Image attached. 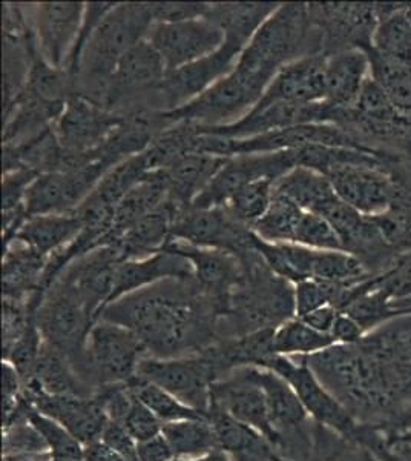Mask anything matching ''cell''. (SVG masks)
I'll list each match as a JSON object with an SVG mask.
<instances>
[{"label":"cell","instance_id":"cell-18","mask_svg":"<svg viewBox=\"0 0 411 461\" xmlns=\"http://www.w3.org/2000/svg\"><path fill=\"white\" fill-rule=\"evenodd\" d=\"M82 2H48L32 6V28L37 45L49 65L68 68L69 59L84 25Z\"/></svg>","mask_w":411,"mask_h":461},{"label":"cell","instance_id":"cell-40","mask_svg":"<svg viewBox=\"0 0 411 461\" xmlns=\"http://www.w3.org/2000/svg\"><path fill=\"white\" fill-rule=\"evenodd\" d=\"M128 384L137 399L140 400L141 403L145 404L151 412H154L163 425L172 423V421H180V420L208 419L206 415L198 412L195 409L189 408L188 404L183 403L165 389L156 386L154 383L147 382L145 378L138 377V375L130 380Z\"/></svg>","mask_w":411,"mask_h":461},{"label":"cell","instance_id":"cell-21","mask_svg":"<svg viewBox=\"0 0 411 461\" xmlns=\"http://www.w3.org/2000/svg\"><path fill=\"white\" fill-rule=\"evenodd\" d=\"M162 251L175 252L188 258L192 265L195 282L217 300L219 310L221 302L245 278V263L232 252L192 247L174 239L169 240Z\"/></svg>","mask_w":411,"mask_h":461},{"label":"cell","instance_id":"cell-12","mask_svg":"<svg viewBox=\"0 0 411 461\" xmlns=\"http://www.w3.org/2000/svg\"><path fill=\"white\" fill-rule=\"evenodd\" d=\"M326 177L339 199L369 217L390 208L401 182L390 169L370 163H343Z\"/></svg>","mask_w":411,"mask_h":461},{"label":"cell","instance_id":"cell-26","mask_svg":"<svg viewBox=\"0 0 411 461\" xmlns=\"http://www.w3.org/2000/svg\"><path fill=\"white\" fill-rule=\"evenodd\" d=\"M25 389L71 397H93L95 393L94 389L80 377L68 357L45 340L32 371L31 380L26 383Z\"/></svg>","mask_w":411,"mask_h":461},{"label":"cell","instance_id":"cell-24","mask_svg":"<svg viewBox=\"0 0 411 461\" xmlns=\"http://www.w3.org/2000/svg\"><path fill=\"white\" fill-rule=\"evenodd\" d=\"M48 258L34 251L22 241H11L4 248L2 258V288L4 299L26 300L34 295H45L42 289L43 276Z\"/></svg>","mask_w":411,"mask_h":461},{"label":"cell","instance_id":"cell-17","mask_svg":"<svg viewBox=\"0 0 411 461\" xmlns=\"http://www.w3.org/2000/svg\"><path fill=\"white\" fill-rule=\"evenodd\" d=\"M123 121L125 115L73 95L56 122L54 132L63 151L82 156L102 147Z\"/></svg>","mask_w":411,"mask_h":461},{"label":"cell","instance_id":"cell-37","mask_svg":"<svg viewBox=\"0 0 411 461\" xmlns=\"http://www.w3.org/2000/svg\"><path fill=\"white\" fill-rule=\"evenodd\" d=\"M334 345V337L317 332L298 317L278 326L273 334V352L278 356H313Z\"/></svg>","mask_w":411,"mask_h":461},{"label":"cell","instance_id":"cell-7","mask_svg":"<svg viewBox=\"0 0 411 461\" xmlns=\"http://www.w3.org/2000/svg\"><path fill=\"white\" fill-rule=\"evenodd\" d=\"M137 375L154 383L177 397L189 408L208 417L212 384L223 378V373L209 351L178 358L145 357Z\"/></svg>","mask_w":411,"mask_h":461},{"label":"cell","instance_id":"cell-10","mask_svg":"<svg viewBox=\"0 0 411 461\" xmlns=\"http://www.w3.org/2000/svg\"><path fill=\"white\" fill-rule=\"evenodd\" d=\"M308 14L324 56L345 50H362L365 53L371 50L378 25L375 4H308Z\"/></svg>","mask_w":411,"mask_h":461},{"label":"cell","instance_id":"cell-35","mask_svg":"<svg viewBox=\"0 0 411 461\" xmlns=\"http://www.w3.org/2000/svg\"><path fill=\"white\" fill-rule=\"evenodd\" d=\"M370 77L380 85L398 110L411 117V65L380 54L373 48L367 51Z\"/></svg>","mask_w":411,"mask_h":461},{"label":"cell","instance_id":"cell-52","mask_svg":"<svg viewBox=\"0 0 411 461\" xmlns=\"http://www.w3.org/2000/svg\"><path fill=\"white\" fill-rule=\"evenodd\" d=\"M138 461H175L171 446L163 434L156 435L151 440L141 441L137 446Z\"/></svg>","mask_w":411,"mask_h":461},{"label":"cell","instance_id":"cell-55","mask_svg":"<svg viewBox=\"0 0 411 461\" xmlns=\"http://www.w3.org/2000/svg\"><path fill=\"white\" fill-rule=\"evenodd\" d=\"M195 461H230L229 458H228V456L224 454V452L217 451L212 454V456H206V458H201V460H195Z\"/></svg>","mask_w":411,"mask_h":461},{"label":"cell","instance_id":"cell-33","mask_svg":"<svg viewBox=\"0 0 411 461\" xmlns=\"http://www.w3.org/2000/svg\"><path fill=\"white\" fill-rule=\"evenodd\" d=\"M163 437L177 460L195 461L219 451L208 419L180 420L163 425Z\"/></svg>","mask_w":411,"mask_h":461},{"label":"cell","instance_id":"cell-22","mask_svg":"<svg viewBox=\"0 0 411 461\" xmlns=\"http://www.w3.org/2000/svg\"><path fill=\"white\" fill-rule=\"evenodd\" d=\"M169 278H193L192 265L188 258L175 252L160 251L149 258L125 260L117 267L114 289L108 304Z\"/></svg>","mask_w":411,"mask_h":461},{"label":"cell","instance_id":"cell-36","mask_svg":"<svg viewBox=\"0 0 411 461\" xmlns=\"http://www.w3.org/2000/svg\"><path fill=\"white\" fill-rule=\"evenodd\" d=\"M371 219L396 254L411 251V180L401 178L390 208Z\"/></svg>","mask_w":411,"mask_h":461},{"label":"cell","instance_id":"cell-1","mask_svg":"<svg viewBox=\"0 0 411 461\" xmlns=\"http://www.w3.org/2000/svg\"><path fill=\"white\" fill-rule=\"evenodd\" d=\"M99 319L132 330L156 358L197 356L219 340V303L195 278H169L125 295Z\"/></svg>","mask_w":411,"mask_h":461},{"label":"cell","instance_id":"cell-46","mask_svg":"<svg viewBox=\"0 0 411 461\" xmlns=\"http://www.w3.org/2000/svg\"><path fill=\"white\" fill-rule=\"evenodd\" d=\"M39 174L30 169H14L2 177V212L25 206L26 193Z\"/></svg>","mask_w":411,"mask_h":461},{"label":"cell","instance_id":"cell-6","mask_svg":"<svg viewBox=\"0 0 411 461\" xmlns=\"http://www.w3.org/2000/svg\"><path fill=\"white\" fill-rule=\"evenodd\" d=\"M36 320L43 340L68 357L82 377L85 346L97 320L77 291L58 277L43 295Z\"/></svg>","mask_w":411,"mask_h":461},{"label":"cell","instance_id":"cell-15","mask_svg":"<svg viewBox=\"0 0 411 461\" xmlns=\"http://www.w3.org/2000/svg\"><path fill=\"white\" fill-rule=\"evenodd\" d=\"M243 50L224 42L215 53L166 74L158 95L163 113L177 110L234 71Z\"/></svg>","mask_w":411,"mask_h":461},{"label":"cell","instance_id":"cell-39","mask_svg":"<svg viewBox=\"0 0 411 461\" xmlns=\"http://www.w3.org/2000/svg\"><path fill=\"white\" fill-rule=\"evenodd\" d=\"M304 212L306 211L284 195L273 194L269 210L256 221L252 230L263 240L272 243H295Z\"/></svg>","mask_w":411,"mask_h":461},{"label":"cell","instance_id":"cell-29","mask_svg":"<svg viewBox=\"0 0 411 461\" xmlns=\"http://www.w3.org/2000/svg\"><path fill=\"white\" fill-rule=\"evenodd\" d=\"M80 230L82 221L76 211L67 214L36 215L23 223L14 240L25 243L45 258H51L52 254L71 245Z\"/></svg>","mask_w":411,"mask_h":461},{"label":"cell","instance_id":"cell-16","mask_svg":"<svg viewBox=\"0 0 411 461\" xmlns=\"http://www.w3.org/2000/svg\"><path fill=\"white\" fill-rule=\"evenodd\" d=\"M210 403L264 435L275 447L278 437L271 425L266 395L256 377L255 366L237 367L215 382L210 391Z\"/></svg>","mask_w":411,"mask_h":461},{"label":"cell","instance_id":"cell-27","mask_svg":"<svg viewBox=\"0 0 411 461\" xmlns=\"http://www.w3.org/2000/svg\"><path fill=\"white\" fill-rule=\"evenodd\" d=\"M229 158L208 152H188L165 169L169 199L182 206L192 204L198 195L208 188L219 169Z\"/></svg>","mask_w":411,"mask_h":461},{"label":"cell","instance_id":"cell-11","mask_svg":"<svg viewBox=\"0 0 411 461\" xmlns=\"http://www.w3.org/2000/svg\"><path fill=\"white\" fill-rule=\"evenodd\" d=\"M172 239L192 247L232 252L243 258L255 249L254 230L221 208L180 206L172 225Z\"/></svg>","mask_w":411,"mask_h":461},{"label":"cell","instance_id":"cell-48","mask_svg":"<svg viewBox=\"0 0 411 461\" xmlns=\"http://www.w3.org/2000/svg\"><path fill=\"white\" fill-rule=\"evenodd\" d=\"M209 4L200 2H156L151 4L154 23H174L206 16Z\"/></svg>","mask_w":411,"mask_h":461},{"label":"cell","instance_id":"cell-8","mask_svg":"<svg viewBox=\"0 0 411 461\" xmlns=\"http://www.w3.org/2000/svg\"><path fill=\"white\" fill-rule=\"evenodd\" d=\"M263 367L280 374L284 380L290 383L291 388L295 389L313 421L358 443L361 423L335 399L334 393L319 382V378L302 358L275 354Z\"/></svg>","mask_w":411,"mask_h":461},{"label":"cell","instance_id":"cell-3","mask_svg":"<svg viewBox=\"0 0 411 461\" xmlns=\"http://www.w3.org/2000/svg\"><path fill=\"white\" fill-rule=\"evenodd\" d=\"M312 54L323 53L308 4H280L243 50L237 68L272 82L282 67Z\"/></svg>","mask_w":411,"mask_h":461},{"label":"cell","instance_id":"cell-38","mask_svg":"<svg viewBox=\"0 0 411 461\" xmlns=\"http://www.w3.org/2000/svg\"><path fill=\"white\" fill-rule=\"evenodd\" d=\"M376 276L360 258L347 251H317L312 278L326 284L356 286Z\"/></svg>","mask_w":411,"mask_h":461},{"label":"cell","instance_id":"cell-28","mask_svg":"<svg viewBox=\"0 0 411 461\" xmlns=\"http://www.w3.org/2000/svg\"><path fill=\"white\" fill-rule=\"evenodd\" d=\"M280 4L271 2H234L209 4L206 19L223 32L224 42L245 50L261 25L275 13Z\"/></svg>","mask_w":411,"mask_h":461},{"label":"cell","instance_id":"cell-45","mask_svg":"<svg viewBox=\"0 0 411 461\" xmlns=\"http://www.w3.org/2000/svg\"><path fill=\"white\" fill-rule=\"evenodd\" d=\"M295 243L310 248L313 251H344L343 241L334 226L321 215L304 212L297 230Z\"/></svg>","mask_w":411,"mask_h":461},{"label":"cell","instance_id":"cell-5","mask_svg":"<svg viewBox=\"0 0 411 461\" xmlns=\"http://www.w3.org/2000/svg\"><path fill=\"white\" fill-rule=\"evenodd\" d=\"M147 357L138 337L125 326L99 319L89 330L85 346L82 378L97 391L108 384L128 383Z\"/></svg>","mask_w":411,"mask_h":461},{"label":"cell","instance_id":"cell-23","mask_svg":"<svg viewBox=\"0 0 411 461\" xmlns=\"http://www.w3.org/2000/svg\"><path fill=\"white\" fill-rule=\"evenodd\" d=\"M182 204L167 200L162 208L146 215L111 241L123 260L149 258L162 251L172 239V225Z\"/></svg>","mask_w":411,"mask_h":461},{"label":"cell","instance_id":"cell-9","mask_svg":"<svg viewBox=\"0 0 411 461\" xmlns=\"http://www.w3.org/2000/svg\"><path fill=\"white\" fill-rule=\"evenodd\" d=\"M108 171L110 168L103 163L84 156V163L77 168L37 176L26 193L28 219L36 215L73 212L94 191Z\"/></svg>","mask_w":411,"mask_h":461},{"label":"cell","instance_id":"cell-34","mask_svg":"<svg viewBox=\"0 0 411 461\" xmlns=\"http://www.w3.org/2000/svg\"><path fill=\"white\" fill-rule=\"evenodd\" d=\"M275 194L284 195L302 211L313 214L336 195L326 176L302 167L290 169L276 180Z\"/></svg>","mask_w":411,"mask_h":461},{"label":"cell","instance_id":"cell-49","mask_svg":"<svg viewBox=\"0 0 411 461\" xmlns=\"http://www.w3.org/2000/svg\"><path fill=\"white\" fill-rule=\"evenodd\" d=\"M330 304L326 285L315 278H308L295 285V310L297 317H304L313 311Z\"/></svg>","mask_w":411,"mask_h":461},{"label":"cell","instance_id":"cell-44","mask_svg":"<svg viewBox=\"0 0 411 461\" xmlns=\"http://www.w3.org/2000/svg\"><path fill=\"white\" fill-rule=\"evenodd\" d=\"M28 420L43 435L49 446L52 461H84L85 446L76 440L62 425H58V421L40 414L34 408L30 411Z\"/></svg>","mask_w":411,"mask_h":461},{"label":"cell","instance_id":"cell-41","mask_svg":"<svg viewBox=\"0 0 411 461\" xmlns=\"http://www.w3.org/2000/svg\"><path fill=\"white\" fill-rule=\"evenodd\" d=\"M275 184L272 178H261L246 185L223 208L232 219L252 230L269 210L275 194Z\"/></svg>","mask_w":411,"mask_h":461},{"label":"cell","instance_id":"cell-32","mask_svg":"<svg viewBox=\"0 0 411 461\" xmlns=\"http://www.w3.org/2000/svg\"><path fill=\"white\" fill-rule=\"evenodd\" d=\"M254 245L276 277L297 285L312 278L315 252L298 243H272L254 232Z\"/></svg>","mask_w":411,"mask_h":461},{"label":"cell","instance_id":"cell-4","mask_svg":"<svg viewBox=\"0 0 411 461\" xmlns=\"http://www.w3.org/2000/svg\"><path fill=\"white\" fill-rule=\"evenodd\" d=\"M267 86V80L250 76L235 67L232 73L212 85L197 99L163 114L171 125L189 123L197 128L232 125L255 108Z\"/></svg>","mask_w":411,"mask_h":461},{"label":"cell","instance_id":"cell-57","mask_svg":"<svg viewBox=\"0 0 411 461\" xmlns=\"http://www.w3.org/2000/svg\"><path fill=\"white\" fill-rule=\"evenodd\" d=\"M404 13H406V17L411 23V2L410 4H406V6H404Z\"/></svg>","mask_w":411,"mask_h":461},{"label":"cell","instance_id":"cell-19","mask_svg":"<svg viewBox=\"0 0 411 461\" xmlns=\"http://www.w3.org/2000/svg\"><path fill=\"white\" fill-rule=\"evenodd\" d=\"M25 395L36 411L58 421L84 446L100 441L110 421L94 395H49L34 389H25Z\"/></svg>","mask_w":411,"mask_h":461},{"label":"cell","instance_id":"cell-20","mask_svg":"<svg viewBox=\"0 0 411 461\" xmlns=\"http://www.w3.org/2000/svg\"><path fill=\"white\" fill-rule=\"evenodd\" d=\"M326 60L324 54H312L282 67L272 79L255 108L273 104H317L326 99Z\"/></svg>","mask_w":411,"mask_h":461},{"label":"cell","instance_id":"cell-25","mask_svg":"<svg viewBox=\"0 0 411 461\" xmlns=\"http://www.w3.org/2000/svg\"><path fill=\"white\" fill-rule=\"evenodd\" d=\"M369 77V56L362 50H345L327 56L324 102L338 110L352 108Z\"/></svg>","mask_w":411,"mask_h":461},{"label":"cell","instance_id":"cell-56","mask_svg":"<svg viewBox=\"0 0 411 461\" xmlns=\"http://www.w3.org/2000/svg\"><path fill=\"white\" fill-rule=\"evenodd\" d=\"M361 461H380V460H378V458H376V456H373V454H371V452H369V451H367V449H365L364 456H362V460H361Z\"/></svg>","mask_w":411,"mask_h":461},{"label":"cell","instance_id":"cell-54","mask_svg":"<svg viewBox=\"0 0 411 461\" xmlns=\"http://www.w3.org/2000/svg\"><path fill=\"white\" fill-rule=\"evenodd\" d=\"M84 461H130L119 452L111 449L110 446L102 441H95L93 445L85 446Z\"/></svg>","mask_w":411,"mask_h":461},{"label":"cell","instance_id":"cell-51","mask_svg":"<svg viewBox=\"0 0 411 461\" xmlns=\"http://www.w3.org/2000/svg\"><path fill=\"white\" fill-rule=\"evenodd\" d=\"M365 334L367 332L361 328L360 323L344 312H339L334 330L330 332L338 345H356L364 339Z\"/></svg>","mask_w":411,"mask_h":461},{"label":"cell","instance_id":"cell-53","mask_svg":"<svg viewBox=\"0 0 411 461\" xmlns=\"http://www.w3.org/2000/svg\"><path fill=\"white\" fill-rule=\"evenodd\" d=\"M338 315L339 311L334 308L332 304H327V306H323V308L313 311V312L304 315V317H298V319H301L304 323H308L310 328L317 330V332L330 334L334 330L335 321H336Z\"/></svg>","mask_w":411,"mask_h":461},{"label":"cell","instance_id":"cell-14","mask_svg":"<svg viewBox=\"0 0 411 461\" xmlns=\"http://www.w3.org/2000/svg\"><path fill=\"white\" fill-rule=\"evenodd\" d=\"M147 41L160 54L169 73L215 53L223 47L224 34L209 19L200 17L174 23H154Z\"/></svg>","mask_w":411,"mask_h":461},{"label":"cell","instance_id":"cell-2","mask_svg":"<svg viewBox=\"0 0 411 461\" xmlns=\"http://www.w3.org/2000/svg\"><path fill=\"white\" fill-rule=\"evenodd\" d=\"M152 27L151 4H115L85 47L74 95L108 110L111 79L117 65L130 48L147 39Z\"/></svg>","mask_w":411,"mask_h":461},{"label":"cell","instance_id":"cell-43","mask_svg":"<svg viewBox=\"0 0 411 461\" xmlns=\"http://www.w3.org/2000/svg\"><path fill=\"white\" fill-rule=\"evenodd\" d=\"M344 314L356 320L367 334L396 319L390 308L389 295L376 286L375 278L371 288L367 289L362 295L354 300L353 303L349 304Z\"/></svg>","mask_w":411,"mask_h":461},{"label":"cell","instance_id":"cell-47","mask_svg":"<svg viewBox=\"0 0 411 461\" xmlns=\"http://www.w3.org/2000/svg\"><path fill=\"white\" fill-rule=\"evenodd\" d=\"M121 425L125 426L126 430L134 437L137 443L151 440L156 435L162 434L163 430L162 421L137 397Z\"/></svg>","mask_w":411,"mask_h":461},{"label":"cell","instance_id":"cell-30","mask_svg":"<svg viewBox=\"0 0 411 461\" xmlns=\"http://www.w3.org/2000/svg\"><path fill=\"white\" fill-rule=\"evenodd\" d=\"M167 200L169 185L165 169L146 174L140 184H137L119 203L115 204L114 230L111 241L136 221L162 208Z\"/></svg>","mask_w":411,"mask_h":461},{"label":"cell","instance_id":"cell-13","mask_svg":"<svg viewBox=\"0 0 411 461\" xmlns=\"http://www.w3.org/2000/svg\"><path fill=\"white\" fill-rule=\"evenodd\" d=\"M297 168L293 151L269 152V154H243L228 158L214 180L192 206L195 208H221L246 185L261 178L278 180L290 169Z\"/></svg>","mask_w":411,"mask_h":461},{"label":"cell","instance_id":"cell-31","mask_svg":"<svg viewBox=\"0 0 411 461\" xmlns=\"http://www.w3.org/2000/svg\"><path fill=\"white\" fill-rule=\"evenodd\" d=\"M406 4L375 2L376 25L371 48L387 58L411 65V23L404 13Z\"/></svg>","mask_w":411,"mask_h":461},{"label":"cell","instance_id":"cell-42","mask_svg":"<svg viewBox=\"0 0 411 461\" xmlns=\"http://www.w3.org/2000/svg\"><path fill=\"white\" fill-rule=\"evenodd\" d=\"M147 173H151V168L145 152H141L111 168L102 177L93 193L99 195L100 199L115 206L130 193V189L137 184H140L141 178Z\"/></svg>","mask_w":411,"mask_h":461},{"label":"cell","instance_id":"cell-50","mask_svg":"<svg viewBox=\"0 0 411 461\" xmlns=\"http://www.w3.org/2000/svg\"><path fill=\"white\" fill-rule=\"evenodd\" d=\"M102 443L110 446L111 449L119 452L121 456H125L130 461H138L137 456V443L134 437L126 430L125 426L121 423H115V421H108V425L104 428L102 438Z\"/></svg>","mask_w":411,"mask_h":461}]
</instances>
